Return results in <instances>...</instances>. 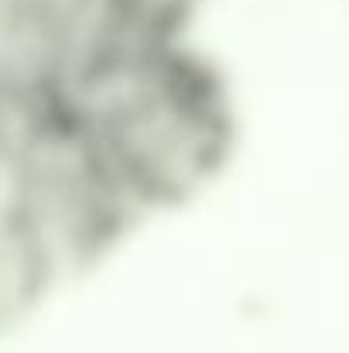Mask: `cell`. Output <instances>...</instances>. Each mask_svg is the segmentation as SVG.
I'll return each mask as SVG.
<instances>
[{
    "mask_svg": "<svg viewBox=\"0 0 349 353\" xmlns=\"http://www.w3.org/2000/svg\"><path fill=\"white\" fill-rule=\"evenodd\" d=\"M65 107L137 216L182 206L213 185L240 137L226 83L182 45L100 69Z\"/></svg>",
    "mask_w": 349,
    "mask_h": 353,
    "instance_id": "1",
    "label": "cell"
},
{
    "mask_svg": "<svg viewBox=\"0 0 349 353\" xmlns=\"http://www.w3.org/2000/svg\"><path fill=\"white\" fill-rule=\"evenodd\" d=\"M62 278L34 227L0 199V333L24 323Z\"/></svg>",
    "mask_w": 349,
    "mask_h": 353,
    "instance_id": "2",
    "label": "cell"
}]
</instances>
